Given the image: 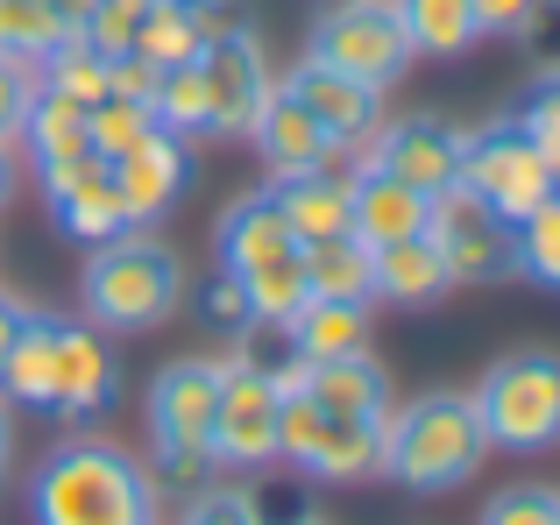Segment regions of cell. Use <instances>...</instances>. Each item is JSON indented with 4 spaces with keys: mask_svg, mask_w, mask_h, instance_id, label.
<instances>
[{
    "mask_svg": "<svg viewBox=\"0 0 560 525\" xmlns=\"http://www.w3.org/2000/svg\"><path fill=\"white\" fill-rule=\"evenodd\" d=\"M291 355L319 362V355H362L370 348V299H305L284 319Z\"/></svg>",
    "mask_w": 560,
    "mask_h": 525,
    "instance_id": "cell-24",
    "label": "cell"
},
{
    "mask_svg": "<svg viewBox=\"0 0 560 525\" xmlns=\"http://www.w3.org/2000/svg\"><path fill=\"white\" fill-rule=\"evenodd\" d=\"M22 178H28V171H22V156H14V142H0V213L14 207V192H22Z\"/></svg>",
    "mask_w": 560,
    "mask_h": 525,
    "instance_id": "cell-45",
    "label": "cell"
},
{
    "mask_svg": "<svg viewBox=\"0 0 560 525\" xmlns=\"http://www.w3.org/2000/svg\"><path fill=\"white\" fill-rule=\"evenodd\" d=\"M518 43H525V57H533L539 71H560V0H539V8L525 14Z\"/></svg>",
    "mask_w": 560,
    "mask_h": 525,
    "instance_id": "cell-41",
    "label": "cell"
},
{
    "mask_svg": "<svg viewBox=\"0 0 560 525\" xmlns=\"http://www.w3.org/2000/svg\"><path fill=\"white\" fill-rule=\"evenodd\" d=\"M482 525H560V490L553 483H511L482 504Z\"/></svg>",
    "mask_w": 560,
    "mask_h": 525,
    "instance_id": "cell-37",
    "label": "cell"
},
{
    "mask_svg": "<svg viewBox=\"0 0 560 525\" xmlns=\"http://www.w3.org/2000/svg\"><path fill=\"white\" fill-rule=\"evenodd\" d=\"M362 164L390 171V178L419 185V192H440V185L462 178V128L433 121V114H411V121H390L362 142Z\"/></svg>",
    "mask_w": 560,
    "mask_h": 525,
    "instance_id": "cell-13",
    "label": "cell"
},
{
    "mask_svg": "<svg viewBox=\"0 0 560 525\" xmlns=\"http://www.w3.org/2000/svg\"><path fill=\"white\" fill-rule=\"evenodd\" d=\"M425 242L440 249L454 284H490L511 277V221L490 213L468 185H440L433 207H425Z\"/></svg>",
    "mask_w": 560,
    "mask_h": 525,
    "instance_id": "cell-10",
    "label": "cell"
},
{
    "mask_svg": "<svg viewBox=\"0 0 560 525\" xmlns=\"http://www.w3.org/2000/svg\"><path fill=\"white\" fill-rule=\"evenodd\" d=\"M28 512L36 525H156V483L128 447L65 441L57 455H43Z\"/></svg>",
    "mask_w": 560,
    "mask_h": 525,
    "instance_id": "cell-1",
    "label": "cell"
},
{
    "mask_svg": "<svg viewBox=\"0 0 560 525\" xmlns=\"http://www.w3.org/2000/svg\"><path fill=\"white\" fill-rule=\"evenodd\" d=\"M199 79H206V107H213V136H248V128L262 121V107H270V93H277L256 28L206 43L199 50Z\"/></svg>",
    "mask_w": 560,
    "mask_h": 525,
    "instance_id": "cell-12",
    "label": "cell"
},
{
    "mask_svg": "<svg viewBox=\"0 0 560 525\" xmlns=\"http://www.w3.org/2000/svg\"><path fill=\"white\" fill-rule=\"evenodd\" d=\"M8 455H14V405L0 398V469H8Z\"/></svg>",
    "mask_w": 560,
    "mask_h": 525,
    "instance_id": "cell-47",
    "label": "cell"
},
{
    "mask_svg": "<svg viewBox=\"0 0 560 525\" xmlns=\"http://www.w3.org/2000/svg\"><path fill=\"white\" fill-rule=\"evenodd\" d=\"M128 57H150L156 71H164V65H191V57H199V28H191L185 0H178V8L136 14V43H128Z\"/></svg>",
    "mask_w": 560,
    "mask_h": 525,
    "instance_id": "cell-34",
    "label": "cell"
},
{
    "mask_svg": "<svg viewBox=\"0 0 560 525\" xmlns=\"http://www.w3.org/2000/svg\"><path fill=\"white\" fill-rule=\"evenodd\" d=\"M454 185H468L490 213H504L518 228L533 207H547L560 192V171L533 150V136L518 121H497V128H462V178Z\"/></svg>",
    "mask_w": 560,
    "mask_h": 525,
    "instance_id": "cell-7",
    "label": "cell"
},
{
    "mask_svg": "<svg viewBox=\"0 0 560 525\" xmlns=\"http://www.w3.org/2000/svg\"><path fill=\"white\" fill-rule=\"evenodd\" d=\"M14 150H28V171H36V178H57V171L85 164V156H93V142H85V107L65 100V93H50V85H36Z\"/></svg>",
    "mask_w": 560,
    "mask_h": 525,
    "instance_id": "cell-20",
    "label": "cell"
},
{
    "mask_svg": "<svg viewBox=\"0 0 560 525\" xmlns=\"http://www.w3.org/2000/svg\"><path fill=\"white\" fill-rule=\"evenodd\" d=\"M270 199L284 207L291 235L305 242H327V235H348V171H299V178H270Z\"/></svg>",
    "mask_w": 560,
    "mask_h": 525,
    "instance_id": "cell-23",
    "label": "cell"
},
{
    "mask_svg": "<svg viewBox=\"0 0 560 525\" xmlns=\"http://www.w3.org/2000/svg\"><path fill=\"white\" fill-rule=\"evenodd\" d=\"M482 462H490V441H482L468 390H425V398L383 412V476L419 498L462 490Z\"/></svg>",
    "mask_w": 560,
    "mask_h": 525,
    "instance_id": "cell-2",
    "label": "cell"
},
{
    "mask_svg": "<svg viewBox=\"0 0 560 525\" xmlns=\"http://www.w3.org/2000/svg\"><path fill=\"white\" fill-rule=\"evenodd\" d=\"M425 207H433V192L390 178V171H370V164L348 171V235L370 242V249L376 242H397V235H419Z\"/></svg>",
    "mask_w": 560,
    "mask_h": 525,
    "instance_id": "cell-19",
    "label": "cell"
},
{
    "mask_svg": "<svg viewBox=\"0 0 560 525\" xmlns=\"http://www.w3.org/2000/svg\"><path fill=\"white\" fill-rule=\"evenodd\" d=\"M242 291H248V313H256V327H284V319L299 313L305 299H313V284H305V262H299V256L248 270V277H242Z\"/></svg>",
    "mask_w": 560,
    "mask_h": 525,
    "instance_id": "cell-31",
    "label": "cell"
},
{
    "mask_svg": "<svg viewBox=\"0 0 560 525\" xmlns=\"http://www.w3.org/2000/svg\"><path fill=\"white\" fill-rule=\"evenodd\" d=\"M213 405H220V362L185 355L171 370H156L150 384V441H156V490L191 498L213 483L220 455H213Z\"/></svg>",
    "mask_w": 560,
    "mask_h": 525,
    "instance_id": "cell-4",
    "label": "cell"
},
{
    "mask_svg": "<svg viewBox=\"0 0 560 525\" xmlns=\"http://www.w3.org/2000/svg\"><path fill=\"white\" fill-rule=\"evenodd\" d=\"M114 185H121V207L136 228L164 221L171 207H178L185 178H191V136H171V128H150V136L136 142L128 156H114Z\"/></svg>",
    "mask_w": 560,
    "mask_h": 525,
    "instance_id": "cell-16",
    "label": "cell"
},
{
    "mask_svg": "<svg viewBox=\"0 0 560 525\" xmlns=\"http://www.w3.org/2000/svg\"><path fill=\"white\" fill-rule=\"evenodd\" d=\"M277 412H284L277 370H262L256 355L220 362V405H213L220 469H262V462H277Z\"/></svg>",
    "mask_w": 560,
    "mask_h": 525,
    "instance_id": "cell-8",
    "label": "cell"
},
{
    "mask_svg": "<svg viewBox=\"0 0 560 525\" xmlns=\"http://www.w3.org/2000/svg\"><path fill=\"white\" fill-rule=\"evenodd\" d=\"M248 136H256L262 171H270V178H299V171H319V164H334V156H341L327 136H319V121L284 93V85L270 93V107H262V121L248 128Z\"/></svg>",
    "mask_w": 560,
    "mask_h": 525,
    "instance_id": "cell-22",
    "label": "cell"
},
{
    "mask_svg": "<svg viewBox=\"0 0 560 525\" xmlns=\"http://www.w3.org/2000/svg\"><path fill=\"white\" fill-rule=\"evenodd\" d=\"M191 313H199L213 334H228V341H242V334L256 327V313H248V291H242V277H234V270H220L213 284L191 291Z\"/></svg>",
    "mask_w": 560,
    "mask_h": 525,
    "instance_id": "cell-35",
    "label": "cell"
},
{
    "mask_svg": "<svg viewBox=\"0 0 560 525\" xmlns=\"http://www.w3.org/2000/svg\"><path fill=\"white\" fill-rule=\"evenodd\" d=\"M121 390L114 348L93 319H57V376H50V419H100Z\"/></svg>",
    "mask_w": 560,
    "mask_h": 525,
    "instance_id": "cell-15",
    "label": "cell"
},
{
    "mask_svg": "<svg viewBox=\"0 0 560 525\" xmlns=\"http://www.w3.org/2000/svg\"><path fill=\"white\" fill-rule=\"evenodd\" d=\"M468 8H476L482 36H518V28H525V14H533L539 0H468Z\"/></svg>",
    "mask_w": 560,
    "mask_h": 525,
    "instance_id": "cell-44",
    "label": "cell"
},
{
    "mask_svg": "<svg viewBox=\"0 0 560 525\" xmlns=\"http://www.w3.org/2000/svg\"><path fill=\"white\" fill-rule=\"evenodd\" d=\"M65 14L50 8V0H0V50L22 57V65H43V57L65 43Z\"/></svg>",
    "mask_w": 560,
    "mask_h": 525,
    "instance_id": "cell-30",
    "label": "cell"
},
{
    "mask_svg": "<svg viewBox=\"0 0 560 525\" xmlns=\"http://www.w3.org/2000/svg\"><path fill=\"white\" fill-rule=\"evenodd\" d=\"M299 262H305V284H313V299H370V242L327 235V242H305ZM370 305H376V299H370Z\"/></svg>",
    "mask_w": 560,
    "mask_h": 525,
    "instance_id": "cell-27",
    "label": "cell"
},
{
    "mask_svg": "<svg viewBox=\"0 0 560 525\" xmlns=\"http://www.w3.org/2000/svg\"><path fill=\"white\" fill-rule=\"evenodd\" d=\"M150 128H156V114L142 107V100L107 93V100H93V107H85V142H93V156H100V164L128 156L142 136H150Z\"/></svg>",
    "mask_w": 560,
    "mask_h": 525,
    "instance_id": "cell-32",
    "label": "cell"
},
{
    "mask_svg": "<svg viewBox=\"0 0 560 525\" xmlns=\"http://www.w3.org/2000/svg\"><path fill=\"white\" fill-rule=\"evenodd\" d=\"M178 525H262L256 518V504H248V490H191L185 498V512H178Z\"/></svg>",
    "mask_w": 560,
    "mask_h": 525,
    "instance_id": "cell-39",
    "label": "cell"
},
{
    "mask_svg": "<svg viewBox=\"0 0 560 525\" xmlns=\"http://www.w3.org/2000/svg\"><path fill=\"white\" fill-rule=\"evenodd\" d=\"M447 291H454V277H447V262H440V249L425 242V228H419V235H397V242H376V249H370V299L433 305V299H447Z\"/></svg>",
    "mask_w": 560,
    "mask_h": 525,
    "instance_id": "cell-21",
    "label": "cell"
},
{
    "mask_svg": "<svg viewBox=\"0 0 560 525\" xmlns=\"http://www.w3.org/2000/svg\"><path fill=\"white\" fill-rule=\"evenodd\" d=\"M150 114H156V128H171V136H213V107H206L199 57H191V65H164Z\"/></svg>",
    "mask_w": 560,
    "mask_h": 525,
    "instance_id": "cell-29",
    "label": "cell"
},
{
    "mask_svg": "<svg viewBox=\"0 0 560 525\" xmlns=\"http://www.w3.org/2000/svg\"><path fill=\"white\" fill-rule=\"evenodd\" d=\"M28 100H36V65H22V57L0 50V142L22 136V114Z\"/></svg>",
    "mask_w": 560,
    "mask_h": 525,
    "instance_id": "cell-40",
    "label": "cell"
},
{
    "mask_svg": "<svg viewBox=\"0 0 560 525\" xmlns=\"http://www.w3.org/2000/svg\"><path fill=\"white\" fill-rule=\"evenodd\" d=\"M22 319H28V305L0 291V370H8V348H14V334H22Z\"/></svg>",
    "mask_w": 560,
    "mask_h": 525,
    "instance_id": "cell-46",
    "label": "cell"
},
{
    "mask_svg": "<svg viewBox=\"0 0 560 525\" xmlns=\"http://www.w3.org/2000/svg\"><path fill=\"white\" fill-rule=\"evenodd\" d=\"M79 36L93 43L100 57H128V43H136V8H121V0H93L79 22Z\"/></svg>",
    "mask_w": 560,
    "mask_h": 525,
    "instance_id": "cell-38",
    "label": "cell"
},
{
    "mask_svg": "<svg viewBox=\"0 0 560 525\" xmlns=\"http://www.w3.org/2000/svg\"><path fill=\"white\" fill-rule=\"evenodd\" d=\"M79 291H85V319L100 334H150L185 305L191 284H185V256L171 242L121 228L114 242H93Z\"/></svg>",
    "mask_w": 560,
    "mask_h": 525,
    "instance_id": "cell-3",
    "label": "cell"
},
{
    "mask_svg": "<svg viewBox=\"0 0 560 525\" xmlns=\"http://www.w3.org/2000/svg\"><path fill=\"white\" fill-rule=\"evenodd\" d=\"M511 270H525V277L560 291V192L511 228Z\"/></svg>",
    "mask_w": 560,
    "mask_h": 525,
    "instance_id": "cell-33",
    "label": "cell"
},
{
    "mask_svg": "<svg viewBox=\"0 0 560 525\" xmlns=\"http://www.w3.org/2000/svg\"><path fill=\"white\" fill-rule=\"evenodd\" d=\"M185 14H191V28H199V50L248 28V8H242V0H185Z\"/></svg>",
    "mask_w": 560,
    "mask_h": 525,
    "instance_id": "cell-42",
    "label": "cell"
},
{
    "mask_svg": "<svg viewBox=\"0 0 560 525\" xmlns=\"http://www.w3.org/2000/svg\"><path fill=\"white\" fill-rule=\"evenodd\" d=\"M319 65L348 71V79H370V85H397L411 65V43L405 28H397L390 0H341V8H327L313 22V50Z\"/></svg>",
    "mask_w": 560,
    "mask_h": 525,
    "instance_id": "cell-9",
    "label": "cell"
},
{
    "mask_svg": "<svg viewBox=\"0 0 560 525\" xmlns=\"http://www.w3.org/2000/svg\"><path fill=\"white\" fill-rule=\"evenodd\" d=\"M156 79H164V71H156L150 57H114V71H107V93H121V100H142V107H150V100H156Z\"/></svg>",
    "mask_w": 560,
    "mask_h": 525,
    "instance_id": "cell-43",
    "label": "cell"
},
{
    "mask_svg": "<svg viewBox=\"0 0 560 525\" xmlns=\"http://www.w3.org/2000/svg\"><path fill=\"white\" fill-rule=\"evenodd\" d=\"M511 121H518L525 136H533V150L560 171V71H539V85L525 93V107L511 114Z\"/></svg>",
    "mask_w": 560,
    "mask_h": 525,
    "instance_id": "cell-36",
    "label": "cell"
},
{
    "mask_svg": "<svg viewBox=\"0 0 560 525\" xmlns=\"http://www.w3.org/2000/svg\"><path fill=\"white\" fill-rule=\"evenodd\" d=\"M397 28H405L411 57H462L482 43V22L468 0H390Z\"/></svg>",
    "mask_w": 560,
    "mask_h": 525,
    "instance_id": "cell-26",
    "label": "cell"
},
{
    "mask_svg": "<svg viewBox=\"0 0 560 525\" xmlns=\"http://www.w3.org/2000/svg\"><path fill=\"white\" fill-rule=\"evenodd\" d=\"M36 185H43V199H50L57 228L79 235L85 249H93V242H114L121 228H136V221H128V207H121V185H114V171L100 164V156L57 171V178H36Z\"/></svg>",
    "mask_w": 560,
    "mask_h": 525,
    "instance_id": "cell-17",
    "label": "cell"
},
{
    "mask_svg": "<svg viewBox=\"0 0 560 525\" xmlns=\"http://www.w3.org/2000/svg\"><path fill=\"white\" fill-rule=\"evenodd\" d=\"M291 525H319V518H291Z\"/></svg>",
    "mask_w": 560,
    "mask_h": 525,
    "instance_id": "cell-49",
    "label": "cell"
},
{
    "mask_svg": "<svg viewBox=\"0 0 560 525\" xmlns=\"http://www.w3.org/2000/svg\"><path fill=\"white\" fill-rule=\"evenodd\" d=\"M482 419V441L504 455H547L560 447V348H518L482 370L468 390Z\"/></svg>",
    "mask_w": 560,
    "mask_h": 525,
    "instance_id": "cell-5",
    "label": "cell"
},
{
    "mask_svg": "<svg viewBox=\"0 0 560 525\" xmlns=\"http://www.w3.org/2000/svg\"><path fill=\"white\" fill-rule=\"evenodd\" d=\"M107 71H114V57H100L93 43L71 28V36L57 43L50 57H43L36 85H50V93H65V100H79V107H93V100H107Z\"/></svg>",
    "mask_w": 560,
    "mask_h": 525,
    "instance_id": "cell-28",
    "label": "cell"
},
{
    "mask_svg": "<svg viewBox=\"0 0 560 525\" xmlns=\"http://www.w3.org/2000/svg\"><path fill=\"white\" fill-rule=\"evenodd\" d=\"M213 249H220V270L248 277V270H262V262L299 256V235H291L284 207H277V199H270V185H262V192H242L228 213H220Z\"/></svg>",
    "mask_w": 560,
    "mask_h": 525,
    "instance_id": "cell-18",
    "label": "cell"
},
{
    "mask_svg": "<svg viewBox=\"0 0 560 525\" xmlns=\"http://www.w3.org/2000/svg\"><path fill=\"white\" fill-rule=\"evenodd\" d=\"M291 100H299L305 114L319 121V136L334 142V150H362V142L383 128V85L370 79H348V71H334V65H319V57H305V65H291L284 79Z\"/></svg>",
    "mask_w": 560,
    "mask_h": 525,
    "instance_id": "cell-11",
    "label": "cell"
},
{
    "mask_svg": "<svg viewBox=\"0 0 560 525\" xmlns=\"http://www.w3.org/2000/svg\"><path fill=\"white\" fill-rule=\"evenodd\" d=\"M277 462H291L313 483H370V476H383V419H341L284 390Z\"/></svg>",
    "mask_w": 560,
    "mask_h": 525,
    "instance_id": "cell-6",
    "label": "cell"
},
{
    "mask_svg": "<svg viewBox=\"0 0 560 525\" xmlns=\"http://www.w3.org/2000/svg\"><path fill=\"white\" fill-rule=\"evenodd\" d=\"M277 384L291 390V398L319 405V412H341V419H383L390 412V376H383V362H370V348L362 355H291V370H277Z\"/></svg>",
    "mask_w": 560,
    "mask_h": 525,
    "instance_id": "cell-14",
    "label": "cell"
},
{
    "mask_svg": "<svg viewBox=\"0 0 560 525\" xmlns=\"http://www.w3.org/2000/svg\"><path fill=\"white\" fill-rule=\"evenodd\" d=\"M121 8H136V14H150V8H178V0H121Z\"/></svg>",
    "mask_w": 560,
    "mask_h": 525,
    "instance_id": "cell-48",
    "label": "cell"
},
{
    "mask_svg": "<svg viewBox=\"0 0 560 525\" xmlns=\"http://www.w3.org/2000/svg\"><path fill=\"white\" fill-rule=\"evenodd\" d=\"M50 376H57V313H28L8 348V370H0V398L50 412Z\"/></svg>",
    "mask_w": 560,
    "mask_h": 525,
    "instance_id": "cell-25",
    "label": "cell"
}]
</instances>
